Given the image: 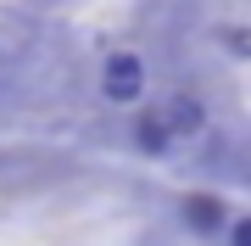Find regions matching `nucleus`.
Segmentation results:
<instances>
[{
  "mask_svg": "<svg viewBox=\"0 0 251 246\" xmlns=\"http://www.w3.org/2000/svg\"><path fill=\"white\" fill-rule=\"evenodd\" d=\"M134 140H140V151H168L173 146V135H168V123H162V112H145V118L134 123Z\"/></svg>",
  "mask_w": 251,
  "mask_h": 246,
  "instance_id": "nucleus-4",
  "label": "nucleus"
},
{
  "mask_svg": "<svg viewBox=\"0 0 251 246\" xmlns=\"http://www.w3.org/2000/svg\"><path fill=\"white\" fill-rule=\"evenodd\" d=\"M234 246H251V219H240V224H234Z\"/></svg>",
  "mask_w": 251,
  "mask_h": 246,
  "instance_id": "nucleus-5",
  "label": "nucleus"
},
{
  "mask_svg": "<svg viewBox=\"0 0 251 246\" xmlns=\"http://www.w3.org/2000/svg\"><path fill=\"white\" fill-rule=\"evenodd\" d=\"M184 224L201 229V235H212V229L224 224V201H218V196H190L184 201Z\"/></svg>",
  "mask_w": 251,
  "mask_h": 246,
  "instance_id": "nucleus-2",
  "label": "nucleus"
},
{
  "mask_svg": "<svg viewBox=\"0 0 251 246\" xmlns=\"http://www.w3.org/2000/svg\"><path fill=\"white\" fill-rule=\"evenodd\" d=\"M100 90H106V101H140V90H145V62H140L134 51L106 56V67H100Z\"/></svg>",
  "mask_w": 251,
  "mask_h": 246,
  "instance_id": "nucleus-1",
  "label": "nucleus"
},
{
  "mask_svg": "<svg viewBox=\"0 0 251 246\" xmlns=\"http://www.w3.org/2000/svg\"><path fill=\"white\" fill-rule=\"evenodd\" d=\"M162 123H168V135H196V129H201V107H196L190 95H173Z\"/></svg>",
  "mask_w": 251,
  "mask_h": 246,
  "instance_id": "nucleus-3",
  "label": "nucleus"
}]
</instances>
